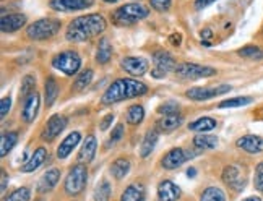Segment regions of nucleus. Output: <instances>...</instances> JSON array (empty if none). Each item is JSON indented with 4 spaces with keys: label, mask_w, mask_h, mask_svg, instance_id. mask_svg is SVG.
I'll return each mask as SVG.
<instances>
[{
    "label": "nucleus",
    "mask_w": 263,
    "mask_h": 201,
    "mask_svg": "<svg viewBox=\"0 0 263 201\" xmlns=\"http://www.w3.org/2000/svg\"><path fill=\"white\" fill-rule=\"evenodd\" d=\"M106 18L101 13L77 16L68 23L65 37L70 43H85L106 31Z\"/></svg>",
    "instance_id": "f257e3e1"
},
{
    "label": "nucleus",
    "mask_w": 263,
    "mask_h": 201,
    "mask_svg": "<svg viewBox=\"0 0 263 201\" xmlns=\"http://www.w3.org/2000/svg\"><path fill=\"white\" fill-rule=\"evenodd\" d=\"M148 93V86L145 83L138 82L134 78H119L116 82H112L103 94L101 103L110 106V104H117L120 100L125 99H134L138 96H143Z\"/></svg>",
    "instance_id": "f03ea898"
},
{
    "label": "nucleus",
    "mask_w": 263,
    "mask_h": 201,
    "mask_svg": "<svg viewBox=\"0 0 263 201\" xmlns=\"http://www.w3.org/2000/svg\"><path fill=\"white\" fill-rule=\"evenodd\" d=\"M149 15V8L140 2H130L122 7H117L110 18L119 26H132Z\"/></svg>",
    "instance_id": "7ed1b4c3"
},
{
    "label": "nucleus",
    "mask_w": 263,
    "mask_h": 201,
    "mask_svg": "<svg viewBox=\"0 0 263 201\" xmlns=\"http://www.w3.org/2000/svg\"><path fill=\"white\" fill-rule=\"evenodd\" d=\"M60 28H62L60 19L41 18L26 28V37L29 41H46V39L54 37L60 31Z\"/></svg>",
    "instance_id": "20e7f679"
},
{
    "label": "nucleus",
    "mask_w": 263,
    "mask_h": 201,
    "mask_svg": "<svg viewBox=\"0 0 263 201\" xmlns=\"http://www.w3.org/2000/svg\"><path fill=\"white\" fill-rule=\"evenodd\" d=\"M52 67L67 76H73L80 73L82 68V57L77 50H62L52 58Z\"/></svg>",
    "instance_id": "39448f33"
},
{
    "label": "nucleus",
    "mask_w": 263,
    "mask_h": 201,
    "mask_svg": "<svg viewBox=\"0 0 263 201\" xmlns=\"http://www.w3.org/2000/svg\"><path fill=\"white\" fill-rule=\"evenodd\" d=\"M88 184V169H86V164H75L72 169H70V172L65 178V193L70 195V196H77L80 195L85 190Z\"/></svg>",
    "instance_id": "423d86ee"
},
{
    "label": "nucleus",
    "mask_w": 263,
    "mask_h": 201,
    "mask_svg": "<svg viewBox=\"0 0 263 201\" xmlns=\"http://www.w3.org/2000/svg\"><path fill=\"white\" fill-rule=\"evenodd\" d=\"M176 73L182 78L187 79H198V78H210L215 76L218 73V70L213 67H205V65H198V64H190L184 62L179 64L176 67Z\"/></svg>",
    "instance_id": "0eeeda50"
},
{
    "label": "nucleus",
    "mask_w": 263,
    "mask_h": 201,
    "mask_svg": "<svg viewBox=\"0 0 263 201\" xmlns=\"http://www.w3.org/2000/svg\"><path fill=\"white\" fill-rule=\"evenodd\" d=\"M176 60L167 50H156L153 54V70L151 75L155 78H164L171 70H176Z\"/></svg>",
    "instance_id": "6e6552de"
},
{
    "label": "nucleus",
    "mask_w": 263,
    "mask_h": 201,
    "mask_svg": "<svg viewBox=\"0 0 263 201\" xmlns=\"http://www.w3.org/2000/svg\"><path fill=\"white\" fill-rule=\"evenodd\" d=\"M67 124H68V120H67L65 115H62V114L50 115L47 118L44 128H43V133H41L43 139H44V142H52V139H55L60 133L64 132Z\"/></svg>",
    "instance_id": "1a4fd4ad"
},
{
    "label": "nucleus",
    "mask_w": 263,
    "mask_h": 201,
    "mask_svg": "<svg viewBox=\"0 0 263 201\" xmlns=\"http://www.w3.org/2000/svg\"><path fill=\"white\" fill-rule=\"evenodd\" d=\"M231 91V86L229 85H219V86H213V88H190L185 91V96L192 100H208V99H213L216 96L221 94H226Z\"/></svg>",
    "instance_id": "9d476101"
},
{
    "label": "nucleus",
    "mask_w": 263,
    "mask_h": 201,
    "mask_svg": "<svg viewBox=\"0 0 263 201\" xmlns=\"http://www.w3.org/2000/svg\"><path fill=\"white\" fill-rule=\"evenodd\" d=\"M222 180H224V184L232 188L234 192H240V190H244L246 184H247V178L242 174V170L239 166L236 164H229L224 167L222 170Z\"/></svg>",
    "instance_id": "9b49d317"
},
{
    "label": "nucleus",
    "mask_w": 263,
    "mask_h": 201,
    "mask_svg": "<svg viewBox=\"0 0 263 201\" xmlns=\"http://www.w3.org/2000/svg\"><path fill=\"white\" fill-rule=\"evenodd\" d=\"M120 67H122L124 72H127L132 76H143L149 70V62L143 57L128 55L120 60Z\"/></svg>",
    "instance_id": "f8f14e48"
},
{
    "label": "nucleus",
    "mask_w": 263,
    "mask_h": 201,
    "mask_svg": "<svg viewBox=\"0 0 263 201\" xmlns=\"http://www.w3.org/2000/svg\"><path fill=\"white\" fill-rule=\"evenodd\" d=\"M95 5V0H49V7L55 12H80Z\"/></svg>",
    "instance_id": "ddd939ff"
},
{
    "label": "nucleus",
    "mask_w": 263,
    "mask_h": 201,
    "mask_svg": "<svg viewBox=\"0 0 263 201\" xmlns=\"http://www.w3.org/2000/svg\"><path fill=\"white\" fill-rule=\"evenodd\" d=\"M26 15L23 13H8L0 19V29L4 34H13L26 25Z\"/></svg>",
    "instance_id": "4468645a"
},
{
    "label": "nucleus",
    "mask_w": 263,
    "mask_h": 201,
    "mask_svg": "<svg viewBox=\"0 0 263 201\" xmlns=\"http://www.w3.org/2000/svg\"><path fill=\"white\" fill-rule=\"evenodd\" d=\"M187 159L189 157H187V153L184 149L173 148V149H169L163 157H161V166H163V169H166V170H174V169H179Z\"/></svg>",
    "instance_id": "2eb2a0df"
},
{
    "label": "nucleus",
    "mask_w": 263,
    "mask_h": 201,
    "mask_svg": "<svg viewBox=\"0 0 263 201\" xmlns=\"http://www.w3.org/2000/svg\"><path fill=\"white\" fill-rule=\"evenodd\" d=\"M39 106H41V96L36 91L33 94H29L23 100V109H22V118L25 124H31L34 122V118L37 117L39 112Z\"/></svg>",
    "instance_id": "dca6fc26"
},
{
    "label": "nucleus",
    "mask_w": 263,
    "mask_h": 201,
    "mask_svg": "<svg viewBox=\"0 0 263 201\" xmlns=\"http://www.w3.org/2000/svg\"><path fill=\"white\" fill-rule=\"evenodd\" d=\"M236 146L239 149L244 151V153L260 154V153H263V138L258 136V135H246V136H240L237 142H236Z\"/></svg>",
    "instance_id": "f3484780"
},
{
    "label": "nucleus",
    "mask_w": 263,
    "mask_h": 201,
    "mask_svg": "<svg viewBox=\"0 0 263 201\" xmlns=\"http://www.w3.org/2000/svg\"><path fill=\"white\" fill-rule=\"evenodd\" d=\"M80 139H82V133L80 132H72L68 133L64 139L62 143L57 146V157L59 159H67L70 154H72V151L78 146Z\"/></svg>",
    "instance_id": "a211bd4d"
},
{
    "label": "nucleus",
    "mask_w": 263,
    "mask_h": 201,
    "mask_svg": "<svg viewBox=\"0 0 263 201\" xmlns=\"http://www.w3.org/2000/svg\"><path fill=\"white\" fill-rule=\"evenodd\" d=\"M96 149H98V139L95 135H88L86 139L83 142V146L78 153V163L80 164H89L91 160L96 156Z\"/></svg>",
    "instance_id": "6ab92c4d"
},
{
    "label": "nucleus",
    "mask_w": 263,
    "mask_h": 201,
    "mask_svg": "<svg viewBox=\"0 0 263 201\" xmlns=\"http://www.w3.org/2000/svg\"><path fill=\"white\" fill-rule=\"evenodd\" d=\"M47 149L44 146H39L34 149V153L31 154V157H29L26 163L22 166V172L28 174V172H34V170H37L39 167H41L44 163H46V159H47Z\"/></svg>",
    "instance_id": "aec40b11"
},
{
    "label": "nucleus",
    "mask_w": 263,
    "mask_h": 201,
    "mask_svg": "<svg viewBox=\"0 0 263 201\" xmlns=\"http://www.w3.org/2000/svg\"><path fill=\"white\" fill-rule=\"evenodd\" d=\"M59 180H60V169L57 167H52V169H49L47 172L39 178V182H37V193H47L50 192L57 184H59Z\"/></svg>",
    "instance_id": "412c9836"
},
{
    "label": "nucleus",
    "mask_w": 263,
    "mask_h": 201,
    "mask_svg": "<svg viewBox=\"0 0 263 201\" xmlns=\"http://www.w3.org/2000/svg\"><path fill=\"white\" fill-rule=\"evenodd\" d=\"M179 195H180L179 187L174 182H171V180H163V182L158 185L159 201H177Z\"/></svg>",
    "instance_id": "4be33fe9"
},
{
    "label": "nucleus",
    "mask_w": 263,
    "mask_h": 201,
    "mask_svg": "<svg viewBox=\"0 0 263 201\" xmlns=\"http://www.w3.org/2000/svg\"><path fill=\"white\" fill-rule=\"evenodd\" d=\"M182 122H184V117H182L180 114H176V115H164L163 118H159L156 122V127L159 132H164V133H171L174 132V130H177Z\"/></svg>",
    "instance_id": "5701e85b"
},
{
    "label": "nucleus",
    "mask_w": 263,
    "mask_h": 201,
    "mask_svg": "<svg viewBox=\"0 0 263 201\" xmlns=\"http://www.w3.org/2000/svg\"><path fill=\"white\" fill-rule=\"evenodd\" d=\"M96 64L98 65H106L110 62V58H112V46H110L109 39L107 37H103L98 44V49H96Z\"/></svg>",
    "instance_id": "b1692460"
},
{
    "label": "nucleus",
    "mask_w": 263,
    "mask_h": 201,
    "mask_svg": "<svg viewBox=\"0 0 263 201\" xmlns=\"http://www.w3.org/2000/svg\"><path fill=\"white\" fill-rule=\"evenodd\" d=\"M59 96V85H57V79L54 76H47L46 82H44V104L46 107H50Z\"/></svg>",
    "instance_id": "393cba45"
},
{
    "label": "nucleus",
    "mask_w": 263,
    "mask_h": 201,
    "mask_svg": "<svg viewBox=\"0 0 263 201\" xmlns=\"http://www.w3.org/2000/svg\"><path fill=\"white\" fill-rule=\"evenodd\" d=\"M120 201H145V188L137 184L128 185L120 195Z\"/></svg>",
    "instance_id": "a878e982"
},
{
    "label": "nucleus",
    "mask_w": 263,
    "mask_h": 201,
    "mask_svg": "<svg viewBox=\"0 0 263 201\" xmlns=\"http://www.w3.org/2000/svg\"><path fill=\"white\" fill-rule=\"evenodd\" d=\"M156 143H158V133L155 132V130H149V132H146L143 142H141L140 156L141 157H148L151 153H153V149L156 148Z\"/></svg>",
    "instance_id": "bb28decb"
},
{
    "label": "nucleus",
    "mask_w": 263,
    "mask_h": 201,
    "mask_svg": "<svg viewBox=\"0 0 263 201\" xmlns=\"http://www.w3.org/2000/svg\"><path fill=\"white\" fill-rule=\"evenodd\" d=\"M216 125L218 124L215 118L201 117V118H197L195 122L189 124V130H192V132H198V133H205V132H210V130H215Z\"/></svg>",
    "instance_id": "cd10ccee"
},
{
    "label": "nucleus",
    "mask_w": 263,
    "mask_h": 201,
    "mask_svg": "<svg viewBox=\"0 0 263 201\" xmlns=\"http://www.w3.org/2000/svg\"><path fill=\"white\" fill-rule=\"evenodd\" d=\"M130 170V160L127 157H119L116 159L112 166H110V174L116 180H122Z\"/></svg>",
    "instance_id": "c85d7f7f"
},
{
    "label": "nucleus",
    "mask_w": 263,
    "mask_h": 201,
    "mask_svg": "<svg viewBox=\"0 0 263 201\" xmlns=\"http://www.w3.org/2000/svg\"><path fill=\"white\" fill-rule=\"evenodd\" d=\"M18 143V132H5L0 139V156L5 157Z\"/></svg>",
    "instance_id": "c756f323"
},
{
    "label": "nucleus",
    "mask_w": 263,
    "mask_h": 201,
    "mask_svg": "<svg viewBox=\"0 0 263 201\" xmlns=\"http://www.w3.org/2000/svg\"><path fill=\"white\" fill-rule=\"evenodd\" d=\"M143 118H145V109H143V106L134 104V106H130L127 109V114H125L127 124H130V125H138V124L143 122Z\"/></svg>",
    "instance_id": "7c9ffc66"
},
{
    "label": "nucleus",
    "mask_w": 263,
    "mask_h": 201,
    "mask_svg": "<svg viewBox=\"0 0 263 201\" xmlns=\"http://www.w3.org/2000/svg\"><path fill=\"white\" fill-rule=\"evenodd\" d=\"M194 146L198 151H203V149H215L218 146V136L215 135H198L194 138Z\"/></svg>",
    "instance_id": "2f4dec72"
},
{
    "label": "nucleus",
    "mask_w": 263,
    "mask_h": 201,
    "mask_svg": "<svg viewBox=\"0 0 263 201\" xmlns=\"http://www.w3.org/2000/svg\"><path fill=\"white\" fill-rule=\"evenodd\" d=\"M93 70L91 68H85L82 70L78 75H77V79L73 83V89L75 91H83V89H86L89 85H91V79H93Z\"/></svg>",
    "instance_id": "473e14b6"
},
{
    "label": "nucleus",
    "mask_w": 263,
    "mask_h": 201,
    "mask_svg": "<svg viewBox=\"0 0 263 201\" xmlns=\"http://www.w3.org/2000/svg\"><path fill=\"white\" fill-rule=\"evenodd\" d=\"M239 57L249 58V60H261L263 58V49L258 46H246L237 50Z\"/></svg>",
    "instance_id": "72a5a7b5"
},
{
    "label": "nucleus",
    "mask_w": 263,
    "mask_h": 201,
    "mask_svg": "<svg viewBox=\"0 0 263 201\" xmlns=\"http://www.w3.org/2000/svg\"><path fill=\"white\" fill-rule=\"evenodd\" d=\"M36 91V78L33 75H26L22 79V88H20V97L23 100Z\"/></svg>",
    "instance_id": "f704fd0d"
},
{
    "label": "nucleus",
    "mask_w": 263,
    "mask_h": 201,
    "mask_svg": "<svg viewBox=\"0 0 263 201\" xmlns=\"http://www.w3.org/2000/svg\"><path fill=\"white\" fill-rule=\"evenodd\" d=\"M200 201H226V195L218 187H208L200 196Z\"/></svg>",
    "instance_id": "c9c22d12"
},
{
    "label": "nucleus",
    "mask_w": 263,
    "mask_h": 201,
    "mask_svg": "<svg viewBox=\"0 0 263 201\" xmlns=\"http://www.w3.org/2000/svg\"><path fill=\"white\" fill-rule=\"evenodd\" d=\"M110 193H112V188H110V184L107 182V180H103L95 190L93 193V198L95 201H109L110 198Z\"/></svg>",
    "instance_id": "e433bc0d"
},
{
    "label": "nucleus",
    "mask_w": 263,
    "mask_h": 201,
    "mask_svg": "<svg viewBox=\"0 0 263 201\" xmlns=\"http://www.w3.org/2000/svg\"><path fill=\"white\" fill-rule=\"evenodd\" d=\"M252 103V97L249 96H239V97H231V99H224L219 103V109H226V107H242Z\"/></svg>",
    "instance_id": "4c0bfd02"
},
{
    "label": "nucleus",
    "mask_w": 263,
    "mask_h": 201,
    "mask_svg": "<svg viewBox=\"0 0 263 201\" xmlns=\"http://www.w3.org/2000/svg\"><path fill=\"white\" fill-rule=\"evenodd\" d=\"M31 198V192H29V188L26 187H20L16 188L15 192H12L8 196L4 198V201H29Z\"/></svg>",
    "instance_id": "58836bf2"
},
{
    "label": "nucleus",
    "mask_w": 263,
    "mask_h": 201,
    "mask_svg": "<svg viewBox=\"0 0 263 201\" xmlns=\"http://www.w3.org/2000/svg\"><path fill=\"white\" fill-rule=\"evenodd\" d=\"M158 114H161V115H176V114H179V104L176 103V100H167V103L161 104L158 107Z\"/></svg>",
    "instance_id": "ea45409f"
},
{
    "label": "nucleus",
    "mask_w": 263,
    "mask_h": 201,
    "mask_svg": "<svg viewBox=\"0 0 263 201\" xmlns=\"http://www.w3.org/2000/svg\"><path fill=\"white\" fill-rule=\"evenodd\" d=\"M124 135H125V127H124V124H117V125L112 128V132H110V136H109V139H107V146L119 143L120 139H122Z\"/></svg>",
    "instance_id": "a19ab883"
},
{
    "label": "nucleus",
    "mask_w": 263,
    "mask_h": 201,
    "mask_svg": "<svg viewBox=\"0 0 263 201\" xmlns=\"http://www.w3.org/2000/svg\"><path fill=\"white\" fill-rule=\"evenodd\" d=\"M173 5V0H149V7L158 13H164Z\"/></svg>",
    "instance_id": "79ce46f5"
},
{
    "label": "nucleus",
    "mask_w": 263,
    "mask_h": 201,
    "mask_svg": "<svg viewBox=\"0 0 263 201\" xmlns=\"http://www.w3.org/2000/svg\"><path fill=\"white\" fill-rule=\"evenodd\" d=\"M254 187L258 190L260 193H263V160L257 164L255 167V175H254Z\"/></svg>",
    "instance_id": "37998d69"
},
{
    "label": "nucleus",
    "mask_w": 263,
    "mask_h": 201,
    "mask_svg": "<svg viewBox=\"0 0 263 201\" xmlns=\"http://www.w3.org/2000/svg\"><path fill=\"white\" fill-rule=\"evenodd\" d=\"M10 107H12V97L4 96L2 100H0V115H2V118L7 117V114L10 112Z\"/></svg>",
    "instance_id": "c03bdc74"
},
{
    "label": "nucleus",
    "mask_w": 263,
    "mask_h": 201,
    "mask_svg": "<svg viewBox=\"0 0 263 201\" xmlns=\"http://www.w3.org/2000/svg\"><path fill=\"white\" fill-rule=\"evenodd\" d=\"M114 122V114H107L106 117H103V120H101V125H99V130H103V132H106V130L112 125Z\"/></svg>",
    "instance_id": "a18cd8bd"
},
{
    "label": "nucleus",
    "mask_w": 263,
    "mask_h": 201,
    "mask_svg": "<svg viewBox=\"0 0 263 201\" xmlns=\"http://www.w3.org/2000/svg\"><path fill=\"white\" fill-rule=\"evenodd\" d=\"M216 0H195V8L197 10H201V8H206L208 5H211Z\"/></svg>",
    "instance_id": "49530a36"
},
{
    "label": "nucleus",
    "mask_w": 263,
    "mask_h": 201,
    "mask_svg": "<svg viewBox=\"0 0 263 201\" xmlns=\"http://www.w3.org/2000/svg\"><path fill=\"white\" fill-rule=\"evenodd\" d=\"M7 182H8V175H7V172L5 170H2V193H5V190H7Z\"/></svg>",
    "instance_id": "de8ad7c7"
},
{
    "label": "nucleus",
    "mask_w": 263,
    "mask_h": 201,
    "mask_svg": "<svg viewBox=\"0 0 263 201\" xmlns=\"http://www.w3.org/2000/svg\"><path fill=\"white\" fill-rule=\"evenodd\" d=\"M171 39V43H173L174 46H179L180 44V41H182V37H180V34H177V33H174L173 36L169 37Z\"/></svg>",
    "instance_id": "09e8293b"
},
{
    "label": "nucleus",
    "mask_w": 263,
    "mask_h": 201,
    "mask_svg": "<svg viewBox=\"0 0 263 201\" xmlns=\"http://www.w3.org/2000/svg\"><path fill=\"white\" fill-rule=\"evenodd\" d=\"M201 37H211V31H210V29H205V31H201Z\"/></svg>",
    "instance_id": "8fccbe9b"
},
{
    "label": "nucleus",
    "mask_w": 263,
    "mask_h": 201,
    "mask_svg": "<svg viewBox=\"0 0 263 201\" xmlns=\"http://www.w3.org/2000/svg\"><path fill=\"white\" fill-rule=\"evenodd\" d=\"M242 201H261L258 196H249V198H246V199H242Z\"/></svg>",
    "instance_id": "3c124183"
},
{
    "label": "nucleus",
    "mask_w": 263,
    "mask_h": 201,
    "mask_svg": "<svg viewBox=\"0 0 263 201\" xmlns=\"http://www.w3.org/2000/svg\"><path fill=\"white\" fill-rule=\"evenodd\" d=\"M104 4H109V5H112V4H117L119 0H103Z\"/></svg>",
    "instance_id": "603ef678"
},
{
    "label": "nucleus",
    "mask_w": 263,
    "mask_h": 201,
    "mask_svg": "<svg viewBox=\"0 0 263 201\" xmlns=\"http://www.w3.org/2000/svg\"><path fill=\"white\" fill-rule=\"evenodd\" d=\"M189 177H194V174H195V169H189Z\"/></svg>",
    "instance_id": "864d4df0"
},
{
    "label": "nucleus",
    "mask_w": 263,
    "mask_h": 201,
    "mask_svg": "<svg viewBox=\"0 0 263 201\" xmlns=\"http://www.w3.org/2000/svg\"><path fill=\"white\" fill-rule=\"evenodd\" d=\"M134 2H140V0H134Z\"/></svg>",
    "instance_id": "5fc2aeb1"
}]
</instances>
